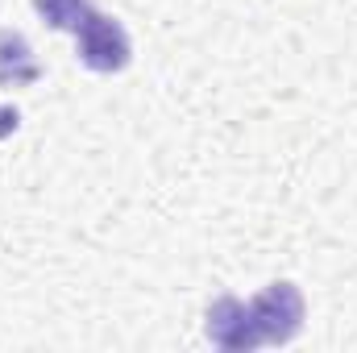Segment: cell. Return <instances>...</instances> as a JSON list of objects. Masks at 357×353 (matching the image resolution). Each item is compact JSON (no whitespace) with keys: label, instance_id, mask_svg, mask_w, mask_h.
Returning <instances> with one entry per match:
<instances>
[{"label":"cell","instance_id":"obj_1","mask_svg":"<svg viewBox=\"0 0 357 353\" xmlns=\"http://www.w3.org/2000/svg\"><path fill=\"white\" fill-rule=\"evenodd\" d=\"M75 54H79V63H84L88 71H96V75H116V71L129 67L133 42H129L125 25H121L116 17L91 8L88 21L75 29Z\"/></svg>","mask_w":357,"mask_h":353},{"label":"cell","instance_id":"obj_2","mask_svg":"<svg viewBox=\"0 0 357 353\" xmlns=\"http://www.w3.org/2000/svg\"><path fill=\"white\" fill-rule=\"evenodd\" d=\"M250 303V316H254V329H258V341L262 345H287L299 337L303 329V295L295 283H270L266 291H258Z\"/></svg>","mask_w":357,"mask_h":353},{"label":"cell","instance_id":"obj_3","mask_svg":"<svg viewBox=\"0 0 357 353\" xmlns=\"http://www.w3.org/2000/svg\"><path fill=\"white\" fill-rule=\"evenodd\" d=\"M204 333L216 350L225 353H250V350H262L258 341V329H254V316H250V303L237 299V295H220L208 316H204Z\"/></svg>","mask_w":357,"mask_h":353},{"label":"cell","instance_id":"obj_4","mask_svg":"<svg viewBox=\"0 0 357 353\" xmlns=\"http://www.w3.org/2000/svg\"><path fill=\"white\" fill-rule=\"evenodd\" d=\"M42 80V63L33 46L17 29H0V88H33Z\"/></svg>","mask_w":357,"mask_h":353},{"label":"cell","instance_id":"obj_5","mask_svg":"<svg viewBox=\"0 0 357 353\" xmlns=\"http://www.w3.org/2000/svg\"><path fill=\"white\" fill-rule=\"evenodd\" d=\"M33 8H38V17H42L50 29H67V33H75V29L88 21L91 0H33Z\"/></svg>","mask_w":357,"mask_h":353},{"label":"cell","instance_id":"obj_6","mask_svg":"<svg viewBox=\"0 0 357 353\" xmlns=\"http://www.w3.org/2000/svg\"><path fill=\"white\" fill-rule=\"evenodd\" d=\"M17 121H21V117H17V108H0V137H4V133H13V129H17Z\"/></svg>","mask_w":357,"mask_h":353}]
</instances>
